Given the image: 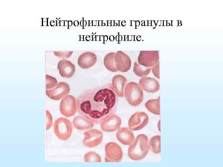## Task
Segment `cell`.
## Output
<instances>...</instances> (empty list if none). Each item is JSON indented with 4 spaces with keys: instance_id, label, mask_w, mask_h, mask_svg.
Masks as SVG:
<instances>
[{
    "instance_id": "1",
    "label": "cell",
    "mask_w": 223,
    "mask_h": 167,
    "mask_svg": "<svg viewBox=\"0 0 223 167\" xmlns=\"http://www.w3.org/2000/svg\"><path fill=\"white\" fill-rule=\"evenodd\" d=\"M116 103V95L111 90L107 88L90 89L77 97V112L94 123L98 124L113 114Z\"/></svg>"
},
{
    "instance_id": "2",
    "label": "cell",
    "mask_w": 223,
    "mask_h": 167,
    "mask_svg": "<svg viewBox=\"0 0 223 167\" xmlns=\"http://www.w3.org/2000/svg\"><path fill=\"white\" fill-rule=\"evenodd\" d=\"M150 148L147 136L143 134H139L129 147L128 156L133 160H141L147 155Z\"/></svg>"
},
{
    "instance_id": "3",
    "label": "cell",
    "mask_w": 223,
    "mask_h": 167,
    "mask_svg": "<svg viewBox=\"0 0 223 167\" xmlns=\"http://www.w3.org/2000/svg\"><path fill=\"white\" fill-rule=\"evenodd\" d=\"M125 96L129 104L132 106H137L143 100V92L139 85L131 82L126 86Z\"/></svg>"
},
{
    "instance_id": "4",
    "label": "cell",
    "mask_w": 223,
    "mask_h": 167,
    "mask_svg": "<svg viewBox=\"0 0 223 167\" xmlns=\"http://www.w3.org/2000/svg\"><path fill=\"white\" fill-rule=\"evenodd\" d=\"M72 126L71 122L67 118H60L55 120L54 124V131L59 139L66 140L71 135Z\"/></svg>"
},
{
    "instance_id": "5",
    "label": "cell",
    "mask_w": 223,
    "mask_h": 167,
    "mask_svg": "<svg viewBox=\"0 0 223 167\" xmlns=\"http://www.w3.org/2000/svg\"><path fill=\"white\" fill-rule=\"evenodd\" d=\"M138 63L145 67L151 68L159 63L158 51H141L138 57Z\"/></svg>"
},
{
    "instance_id": "6",
    "label": "cell",
    "mask_w": 223,
    "mask_h": 167,
    "mask_svg": "<svg viewBox=\"0 0 223 167\" xmlns=\"http://www.w3.org/2000/svg\"><path fill=\"white\" fill-rule=\"evenodd\" d=\"M105 161L106 162H119L122 159L123 152L121 148L117 143L110 142L105 147Z\"/></svg>"
},
{
    "instance_id": "7",
    "label": "cell",
    "mask_w": 223,
    "mask_h": 167,
    "mask_svg": "<svg viewBox=\"0 0 223 167\" xmlns=\"http://www.w3.org/2000/svg\"><path fill=\"white\" fill-rule=\"evenodd\" d=\"M59 109L61 113L66 117L74 115L77 110V101L75 98L71 95L65 96L61 101Z\"/></svg>"
},
{
    "instance_id": "8",
    "label": "cell",
    "mask_w": 223,
    "mask_h": 167,
    "mask_svg": "<svg viewBox=\"0 0 223 167\" xmlns=\"http://www.w3.org/2000/svg\"><path fill=\"white\" fill-rule=\"evenodd\" d=\"M149 118L144 112H138L133 114L128 121V126L132 131H138L143 128L147 124Z\"/></svg>"
},
{
    "instance_id": "9",
    "label": "cell",
    "mask_w": 223,
    "mask_h": 167,
    "mask_svg": "<svg viewBox=\"0 0 223 167\" xmlns=\"http://www.w3.org/2000/svg\"><path fill=\"white\" fill-rule=\"evenodd\" d=\"M85 137L83 140L84 145L89 148H93L99 145L102 141L103 135L100 131L91 129L84 133Z\"/></svg>"
},
{
    "instance_id": "10",
    "label": "cell",
    "mask_w": 223,
    "mask_h": 167,
    "mask_svg": "<svg viewBox=\"0 0 223 167\" xmlns=\"http://www.w3.org/2000/svg\"><path fill=\"white\" fill-rule=\"evenodd\" d=\"M70 90L69 85L64 82H59L53 89L46 90V94L50 98L59 100L66 96Z\"/></svg>"
},
{
    "instance_id": "11",
    "label": "cell",
    "mask_w": 223,
    "mask_h": 167,
    "mask_svg": "<svg viewBox=\"0 0 223 167\" xmlns=\"http://www.w3.org/2000/svg\"><path fill=\"white\" fill-rule=\"evenodd\" d=\"M121 123L120 118L116 115L112 114L106 117L101 122L100 127L104 131L112 132L119 129Z\"/></svg>"
},
{
    "instance_id": "12",
    "label": "cell",
    "mask_w": 223,
    "mask_h": 167,
    "mask_svg": "<svg viewBox=\"0 0 223 167\" xmlns=\"http://www.w3.org/2000/svg\"><path fill=\"white\" fill-rule=\"evenodd\" d=\"M116 68L118 71L126 72L131 67V61L129 56L121 51H117L115 57Z\"/></svg>"
},
{
    "instance_id": "13",
    "label": "cell",
    "mask_w": 223,
    "mask_h": 167,
    "mask_svg": "<svg viewBox=\"0 0 223 167\" xmlns=\"http://www.w3.org/2000/svg\"><path fill=\"white\" fill-rule=\"evenodd\" d=\"M97 61L96 55L91 52H85L79 57L78 64L81 68L88 69L94 66Z\"/></svg>"
},
{
    "instance_id": "14",
    "label": "cell",
    "mask_w": 223,
    "mask_h": 167,
    "mask_svg": "<svg viewBox=\"0 0 223 167\" xmlns=\"http://www.w3.org/2000/svg\"><path fill=\"white\" fill-rule=\"evenodd\" d=\"M58 69L60 75L67 78L71 77L75 71V65L71 61L66 59L61 60L59 62Z\"/></svg>"
},
{
    "instance_id": "15",
    "label": "cell",
    "mask_w": 223,
    "mask_h": 167,
    "mask_svg": "<svg viewBox=\"0 0 223 167\" xmlns=\"http://www.w3.org/2000/svg\"><path fill=\"white\" fill-rule=\"evenodd\" d=\"M139 84L143 89L151 93L155 92L160 89L159 82L153 78L143 77L140 80Z\"/></svg>"
},
{
    "instance_id": "16",
    "label": "cell",
    "mask_w": 223,
    "mask_h": 167,
    "mask_svg": "<svg viewBox=\"0 0 223 167\" xmlns=\"http://www.w3.org/2000/svg\"><path fill=\"white\" fill-rule=\"evenodd\" d=\"M127 81L126 78L121 75H117L113 78L112 88L118 96L123 97L124 90Z\"/></svg>"
},
{
    "instance_id": "17",
    "label": "cell",
    "mask_w": 223,
    "mask_h": 167,
    "mask_svg": "<svg viewBox=\"0 0 223 167\" xmlns=\"http://www.w3.org/2000/svg\"><path fill=\"white\" fill-rule=\"evenodd\" d=\"M116 136L118 140L125 145H130L135 139L133 133L126 127L120 128L117 132Z\"/></svg>"
},
{
    "instance_id": "18",
    "label": "cell",
    "mask_w": 223,
    "mask_h": 167,
    "mask_svg": "<svg viewBox=\"0 0 223 167\" xmlns=\"http://www.w3.org/2000/svg\"><path fill=\"white\" fill-rule=\"evenodd\" d=\"M72 123L74 127L79 130L83 131L92 128L94 122L82 116H78L73 120Z\"/></svg>"
},
{
    "instance_id": "19",
    "label": "cell",
    "mask_w": 223,
    "mask_h": 167,
    "mask_svg": "<svg viewBox=\"0 0 223 167\" xmlns=\"http://www.w3.org/2000/svg\"><path fill=\"white\" fill-rule=\"evenodd\" d=\"M116 53L114 52H110L105 56L103 62L106 69L108 70L113 72L118 71L116 69L115 57Z\"/></svg>"
},
{
    "instance_id": "20",
    "label": "cell",
    "mask_w": 223,
    "mask_h": 167,
    "mask_svg": "<svg viewBox=\"0 0 223 167\" xmlns=\"http://www.w3.org/2000/svg\"><path fill=\"white\" fill-rule=\"evenodd\" d=\"M145 106L151 113L155 115H160V97L156 99L148 100L145 103Z\"/></svg>"
},
{
    "instance_id": "21",
    "label": "cell",
    "mask_w": 223,
    "mask_h": 167,
    "mask_svg": "<svg viewBox=\"0 0 223 167\" xmlns=\"http://www.w3.org/2000/svg\"><path fill=\"white\" fill-rule=\"evenodd\" d=\"M161 137L160 135H155L152 137L150 140V148L152 152L155 154L161 152Z\"/></svg>"
},
{
    "instance_id": "22",
    "label": "cell",
    "mask_w": 223,
    "mask_h": 167,
    "mask_svg": "<svg viewBox=\"0 0 223 167\" xmlns=\"http://www.w3.org/2000/svg\"><path fill=\"white\" fill-rule=\"evenodd\" d=\"M151 68H148L139 64L136 61L134 65L133 71L135 74L140 77L147 76L150 72Z\"/></svg>"
},
{
    "instance_id": "23",
    "label": "cell",
    "mask_w": 223,
    "mask_h": 167,
    "mask_svg": "<svg viewBox=\"0 0 223 167\" xmlns=\"http://www.w3.org/2000/svg\"><path fill=\"white\" fill-rule=\"evenodd\" d=\"M85 162H101V158L99 155L93 151H90L86 153L84 156Z\"/></svg>"
},
{
    "instance_id": "24",
    "label": "cell",
    "mask_w": 223,
    "mask_h": 167,
    "mask_svg": "<svg viewBox=\"0 0 223 167\" xmlns=\"http://www.w3.org/2000/svg\"><path fill=\"white\" fill-rule=\"evenodd\" d=\"M46 89L49 90L53 88L58 84V82L56 79L48 75H46Z\"/></svg>"
},
{
    "instance_id": "25",
    "label": "cell",
    "mask_w": 223,
    "mask_h": 167,
    "mask_svg": "<svg viewBox=\"0 0 223 167\" xmlns=\"http://www.w3.org/2000/svg\"><path fill=\"white\" fill-rule=\"evenodd\" d=\"M54 53L56 56L63 58H67L71 56L73 51H55Z\"/></svg>"
},
{
    "instance_id": "26",
    "label": "cell",
    "mask_w": 223,
    "mask_h": 167,
    "mask_svg": "<svg viewBox=\"0 0 223 167\" xmlns=\"http://www.w3.org/2000/svg\"><path fill=\"white\" fill-rule=\"evenodd\" d=\"M46 130L49 129L51 127L52 123V116L49 111L46 110Z\"/></svg>"
},
{
    "instance_id": "27",
    "label": "cell",
    "mask_w": 223,
    "mask_h": 167,
    "mask_svg": "<svg viewBox=\"0 0 223 167\" xmlns=\"http://www.w3.org/2000/svg\"><path fill=\"white\" fill-rule=\"evenodd\" d=\"M152 71L155 77L160 79L159 63L152 67Z\"/></svg>"
},
{
    "instance_id": "28",
    "label": "cell",
    "mask_w": 223,
    "mask_h": 167,
    "mask_svg": "<svg viewBox=\"0 0 223 167\" xmlns=\"http://www.w3.org/2000/svg\"><path fill=\"white\" fill-rule=\"evenodd\" d=\"M115 37L113 35L110 36L109 37V39L111 41H113L114 40Z\"/></svg>"
},
{
    "instance_id": "29",
    "label": "cell",
    "mask_w": 223,
    "mask_h": 167,
    "mask_svg": "<svg viewBox=\"0 0 223 167\" xmlns=\"http://www.w3.org/2000/svg\"><path fill=\"white\" fill-rule=\"evenodd\" d=\"M73 24L75 26H77L79 24V22L78 21L75 20L74 21Z\"/></svg>"
},
{
    "instance_id": "30",
    "label": "cell",
    "mask_w": 223,
    "mask_h": 167,
    "mask_svg": "<svg viewBox=\"0 0 223 167\" xmlns=\"http://www.w3.org/2000/svg\"><path fill=\"white\" fill-rule=\"evenodd\" d=\"M108 37H107V36H106L104 37V41H107L108 40Z\"/></svg>"
}]
</instances>
